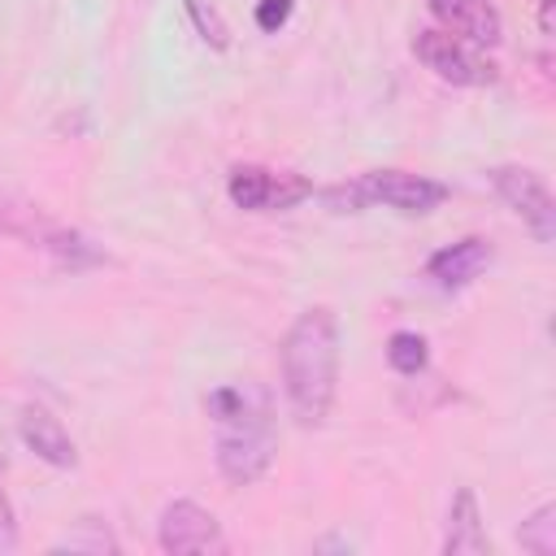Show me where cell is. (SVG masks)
<instances>
[{"instance_id": "cell-1", "label": "cell", "mask_w": 556, "mask_h": 556, "mask_svg": "<svg viewBox=\"0 0 556 556\" xmlns=\"http://www.w3.org/2000/svg\"><path fill=\"white\" fill-rule=\"evenodd\" d=\"M204 413L213 426V460L230 486H252L269 473L278 452L274 400L261 382H217L204 395Z\"/></svg>"}, {"instance_id": "cell-2", "label": "cell", "mask_w": 556, "mask_h": 556, "mask_svg": "<svg viewBox=\"0 0 556 556\" xmlns=\"http://www.w3.org/2000/svg\"><path fill=\"white\" fill-rule=\"evenodd\" d=\"M282 395L304 430L326 426L339 391V317L326 304L304 308L278 343Z\"/></svg>"}, {"instance_id": "cell-3", "label": "cell", "mask_w": 556, "mask_h": 556, "mask_svg": "<svg viewBox=\"0 0 556 556\" xmlns=\"http://www.w3.org/2000/svg\"><path fill=\"white\" fill-rule=\"evenodd\" d=\"M330 213H365L374 204L395 208L404 217H426L447 200V182L426 178V174H408V169H369L356 174L352 182H334L313 191Z\"/></svg>"}, {"instance_id": "cell-4", "label": "cell", "mask_w": 556, "mask_h": 556, "mask_svg": "<svg viewBox=\"0 0 556 556\" xmlns=\"http://www.w3.org/2000/svg\"><path fill=\"white\" fill-rule=\"evenodd\" d=\"M0 230H4V235L26 239L30 248H43V252H48L61 269H70V274H83V269H100V265H109V252H104L96 239H87L83 230L65 226V222L43 217L35 204H13V200H4V195H0Z\"/></svg>"}, {"instance_id": "cell-5", "label": "cell", "mask_w": 556, "mask_h": 556, "mask_svg": "<svg viewBox=\"0 0 556 556\" xmlns=\"http://www.w3.org/2000/svg\"><path fill=\"white\" fill-rule=\"evenodd\" d=\"M486 182L521 217V226L534 235V243L556 239V200H552V187L539 169H530V165H491Z\"/></svg>"}, {"instance_id": "cell-6", "label": "cell", "mask_w": 556, "mask_h": 556, "mask_svg": "<svg viewBox=\"0 0 556 556\" xmlns=\"http://www.w3.org/2000/svg\"><path fill=\"white\" fill-rule=\"evenodd\" d=\"M230 204L243 213H291L295 204L313 200V182L291 169H265V165H235L226 178Z\"/></svg>"}, {"instance_id": "cell-7", "label": "cell", "mask_w": 556, "mask_h": 556, "mask_svg": "<svg viewBox=\"0 0 556 556\" xmlns=\"http://www.w3.org/2000/svg\"><path fill=\"white\" fill-rule=\"evenodd\" d=\"M413 56L443 83L452 87H486L495 83V65L473 52V43H465L460 35L443 30V26H430V30H417L413 35Z\"/></svg>"}, {"instance_id": "cell-8", "label": "cell", "mask_w": 556, "mask_h": 556, "mask_svg": "<svg viewBox=\"0 0 556 556\" xmlns=\"http://www.w3.org/2000/svg\"><path fill=\"white\" fill-rule=\"evenodd\" d=\"M156 543L169 556H222L226 552V534L222 521L195 504V500H169L156 517Z\"/></svg>"}, {"instance_id": "cell-9", "label": "cell", "mask_w": 556, "mask_h": 556, "mask_svg": "<svg viewBox=\"0 0 556 556\" xmlns=\"http://www.w3.org/2000/svg\"><path fill=\"white\" fill-rule=\"evenodd\" d=\"M491 256H495V252H491V243H486L482 235H465V239H456V243L430 252L426 278H430V287H439V291H465L469 282L482 278V269L491 265Z\"/></svg>"}, {"instance_id": "cell-10", "label": "cell", "mask_w": 556, "mask_h": 556, "mask_svg": "<svg viewBox=\"0 0 556 556\" xmlns=\"http://www.w3.org/2000/svg\"><path fill=\"white\" fill-rule=\"evenodd\" d=\"M430 13L443 22V30L460 35L473 48H500L504 43V17L491 0H426Z\"/></svg>"}, {"instance_id": "cell-11", "label": "cell", "mask_w": 556, "mask_h": 556, "mask_svg": "<svg viewBox=\"0 0 556 556\" xmlns=\"http://www.w3.org/2000/svg\"><path fill=\"white\" fill-rule=\"evenodd\" d=\"M17 434H22V443L43 460V465H52V469H74L78 465V447H74V439L65 434V426L48 413V408H22V417H17Z\"/></svg>"}, {"instance_id": "cell-12", "label": "cell", "mask_w": 556, "mask_h": 556, "mask_svg": "<svg viewBox=\"0 0 556 556\" xmlns=\"http://www.w3.org/2000/svg\"><path fill=\"white\" fill-rule=\"evenodd\" d=\"M491 539L478 513V495L473 486H456L452 504H447V526H443V556H486Z\"/></svg>"}, {"instance_id": "cell-13", "label": "cell", "mask_w": 556, "mask_h": 556, "mask_svg": "<svg viewBox=\"0 0 556 556\" xmlns=\"http://www.w3.org/2000/svg\"><path fill=\"white\" fill-rule=\"evenodd\" d=\"M387 365H391L400 378L426 374V365H430V343H426V334H417V330H395V334L387 339Z\"/></svg>"}, {"instance_id": "cell-14", "label": "cell", "mask_w": 556, "mask_h": 556, "mask_svg": "<svg viewBox=\"0 0 556 556\" xmlns=\"http://www.w3.org/2000/svg\"><path fill=\"white\" fill-rule=\"evenodd\" d=\"M52 552H91V556H100V552H117V539H113L109 521H100V517H78L74 530L52 543Z\"/></svg>"}, {"instance_id": "cell-15", "label": "cell", "mask_w": 556, "mask_h": 556, "mask_svg": "<svg viewBox=\"0 0 556 556\" xmlns=\"http://www.w3.org/2000/svg\"><path fill=\"white\" fill-rule=\"evenodd\" d=\"M517 543L530 556H556V504H539L521 526H517Z\"/></svg>"}, {"instance_id": "cell-16", "label": "cell", "mask_w": 556, "mask_h": 556, "mask_svg": "<svg viewBox=\"0 0 556 556\" xmlns=\"http://www.w3.org/2000/svg\"><path fill=\"white\" fill-rule=\"evenodd\" d=\"M182 9H187V17H191L195 35H200L213 52H226V48H230V26H226V17L217 13L213 0H182Z\"/></svg>"}, {"instance_id": "cell-17", "label": "cell", "mask_w": 556, "mask_h": 556, "mask_svg": "<svg viewBox=\"0 0 556 556\" xmlns=\"http://www.w3.org/2000/svg\"><path fill=\"white\" fill-rule=\"evenodd\" d=\"M295 13V0H256V26L265 35H278Z\"/></svg>"}, {"instance_id": "cell-18", "label": "cell", "mask_w": 556, "mask_h": 556, "mask_svg": "<svg viewBox=\"0 0 556 556\" xmlns=\"http://www.w3.org/2000/svg\"><path fill=\"white\" fill-rule=\"evenodd\" d=\"M17 547V517H13V504L0 486V552H13Z\"/></svg>"}, {"instance_id": "cell-19", "label": "cell", "mask_w": 556, "mask_h": 556, "mask_svg": "<svg viewBox=\"0 0 556 556\" xmlns=\"http://www.w3.org/2000/svg\"><path fill=\"white\" fill-rule=\"evenodd\" d=\"M539 30H543V39H552V30H556V0H539Z\"/></svg>"}]
</instances>
